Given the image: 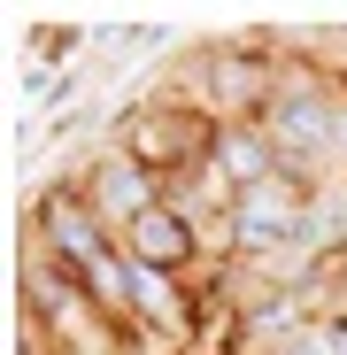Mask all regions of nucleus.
Wrapping results in <instances>:
<instances>
[{"label":"nucleus","instance_id":"obj_1","mask_svg":"<svg viewBox=\"0 0 347 355\" xmlns=\"http://www.w3.org/2000/svg\"><path fill=\"white\" fill-rule=\"evenodd\" d=\"M278 147V170L301 186H332V139H339V78H324L317 62H285L270 108L255 116Z\"/></svg>","mask_w":347,"mask_h":355},{"label":"nucleus","instance_id":"obj_2","mask_svg":"<svg viewBox=\"0 0 347 355\" xmlns=\"http://www.w3.org/2000/svg\"><path fill=\"white\" fill-rule=\"evenodd\" d=\"M108 139L132 147L162 186H170V178H186V170L208 162L216 124H208L193 101H178V93H147V101H124V108H116V132H108Z\"/></svg>","mask_w":347,"mask_h":355},{"label":"nucleus","instance_id":"obj_3","mask_svg":"<svg viewBox=\"0 0 347 355\" xmlns=\"http://www.w3.org/2000/svg\"><path fill=\"white\" fill-rule=\"evenodd\" d=\"M31 248L54 255V263H70V270L85 278L100 255H116V232L93 216V201L78 193V178H54V186L31 201Z\"/></svg>","mask_w":347,"mask_h":355},{"label":"nucleus","instance_id":"obj_4","mask_svg":"<svg viewBox=\"0 0 347 355\" xmlns=\"http://www.w3.org/2000/svg\"><path fill=\"white\" fill-rule=\"evenodd\" d=\"M309 193L317 186H301V178H263V186H247V193H231V248H240V263H263V255H278L285 240H301L309 232Z\"/></svg>","mask_w":347,"mask_h":355},{"label":"nucleus","instance_id":"obj_5","mask_svg":"<svg viewBox=\"0 0 347 355\" xmlns=\"http://www.w3.org/2000/svg\"><path fill=\"white\" fill-rule=\"evenodd\" d=\"M78 193L93 201V216L116 232V240H124V232H132L147 209H162V178H154L132 147H116V139H108V147H93V155L78 162Z\"/></svg>","mask_w":347,"mask_h":355},{"label":"nucleus","instance_id":"obj_6","mask_svg":"<svg viewBox=\"0 0 347 355\" xmlns=\"http://www.w3.org/2000/svg\"><path fill=\"white\" fill-rule=\"evenodd\" d=\"M116 248H124L132 263H147V270H178V278H193V263H208V255H201V224H193V216H178L170 201H162V209H147V216H139Z\"/></svg>","mask_w":347,"mask_h":355},{"label":"nucleus","instance_id":"obj_7","mask_svg":"<svg viewBox=\"0 0 347 355\" xmlns=\"http://www.w3.org/2000/svg\"><path fill=\"white\" fill-rule=\"evenodd\" d=\"M208 170L224 178L231 193L263 186V178H278V147L263 124H216V147H208Z\"/></svg>","mask_w":347,"mask_h":355},{"label":"nucleus","instance_id":"obj_8","mask_svg":"<svg viewBox=\"0 0 347 355\" xmlns=\"http://www.w3.org/2000/svg\"><path fill=\"white\" fill-rule=\"evenodd\" d=\"M186 355H201V347H186Z\"/></svg>","mask_w":347,"mask_h":355}]
</instances>
